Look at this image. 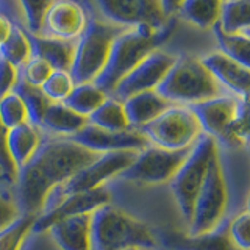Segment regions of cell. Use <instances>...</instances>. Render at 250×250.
Masks as SVG:
<instances>
[{
	"mask_svg": "<svg viewBox=\"0 0 250 250\" xmlns=\"http://www.w3.org/2000/svg\"><path fill=\"white\" fill-rule=\"evenodd\" d=\"M177 57L161 50H153L139 62V64L130 70L122 80L117 83L114 91L111 92L113 99L124 102L138 92L144 91H155L156 86L161 83V80L169 69L174 66Z\"/></svg>",
	"mask_w": 250,
	"mask_h": 250,
	"instance_id": "7c38bea8",
	"label": "cell"
},
{
	"mask_svg": "<svg viewBox=\"0 0 250 250\" xmlns=\"http://www.w3.org/2000/svg\"><path fill=\"white\" fill-rule=\"evenodd\" d=\"M155 91L170 104H183L188 106L221 96V84L200 60L178 57Z\"/></svg>",
	"mask_w": 250,
	"mask_h": 250,
	"instance_id": "277c9868",
	"label": "cell"
},
{
	"mask_svg": "<svg viewBox=\"0 0 250 250\" xmlns=\"http://www.w3.org/2000/svg\"><path fill=\"white\" fill-rule=\"evenodd\" d=\"M18 69L0 57V99L13 91L16 82H18Z\"/></svg>",
	"mask_w": 250,
	"mask_h": 250,
	"instance_id": "f35d334b",
	"label": "cell"
},
{
	"mask_svg": "<svg viewBox=\"0 0 250 250\" xmlns=\"http://www.w3.org/2000/svg\"><path fill=\"white\" fill-rule=\"evenodd\" d=\"M192 147V146H191ZM189 147V148H191ZM189 148L183 150H164L160 147H146L139 150L130 166L122 170L119 178L138 183H163L167 182L189 153Z\"/></svg>",
	"mask_w": 250,
	"mask_h": 250,
	"instance_id": "30bf717a",
	"label": "cell"
},
{
	"mask_svg": "<svg viewBox=\"0 0 250 250\" xmlns=\"http://www.w3.org/2000/svg\"><path fill=\"white\" fill-rule=\"evenodd\" d=\"M86 25L88 16L80 3L75 0H53L49 6L39 35L60 38V39H77Z\"/></svg>",
	"mask_w": 250,
	"mask_h": 250,
	"instance_id": "9a60e30c",
	"label": "cell"
},
{
	"mask_svg": "<svg viewBox=\"0 0 250 250\" xmlns=\"http://www.w3.org/2000/svg\"><path fill=\"white\" fill-rule=\"evenodd\" d=\"M249 211L239 213L236 217H233L227 225V231L231 242L239 250L250 249V238H249Z\"/></svg>",
	"mask_w": 250,
	"mask_h": 250,
	"instance_id": "8d00e7d4",
	"label": "cell"
},
{
	"mask_svg": "<svg viewBox=\"0 0 250 250\" xmlns=\"http://www.w3.org/2000/svg\"><path fill=\"white\" fill-rule=\"evenodd\" d=\"M160 2H161V8L164 14H166V18H169V16L178 11V8L182 5L183 0H160Z\"/></svg>",
	"mask_w": 250,
	"mask_h": 250,
	"instance_id": "b9f144b4",
	"label": "cell"
},
{
	"mask_svg": "<svg viewBox=\"0 0 250 250\" xmlns=\"http://www.w3.org/2000/svg\"><path fill=\"white\" fill-rule=\"evenodd\" d=\"M8 130L0 121V170L8 180H16L18 177V169H16L14 163L8 152Z\"/></svg>",
	"mask_w": 250,
	"mask_h": 250,
	"instance_id": "74e56055",
	"label": "cell"
},
{
	"mask_svg": "<svg viewBox=\"0 0 250 250\" xmlns=\"http://www.w3.org/2000/svg\"><path fill=\"white\" fill-rule=\"evenodd\" d=\"M11 30H13V22L8 19L2 11H0V44L10 36Z\"/></svg>",
	"mask_w": 250,
	"mask_h": 250,
	"instance_id": "60d3db41",
	"label": "cell"
},
{
	"mask_svg": "<svg viewBox=\"0 0 250 250\" xmlns=\"http://www.w3.org/2000/svg\"><path fill=\"white\" fill-rule=\"evenodd\" d=\"M94 153L72 139H50L41 143L33 156L18 170V209L21 214L36 216L55 186L66 182L75 172L88 166Z\"/></svg>",
	"mask_w": 250,
	"mask_h": 250,
	"instance_id": "6da1fadb",
	"label": "cell"
},
{
	"mask_svg": "<svg viewBox=\"0 0 250 250\" xmlns=\"http://www.w3.org/2000/svg\"><path fill=\"white\" fill-rule=\"evenodd\" d=\"M122 105L130 128L144 127L146 124L152 122L155 117H158L163 111H166L169 106H172L170 102L163 99L156 91L138 92L135 96L125 99Z\"/></svg>",
	"mask_w": 250,
	"mask_h": 250,
	"instance_id": "44dd1931",
	"label": "cell"
},
{
	"mask_svg": "<svg viewBox=\"0 0 250 250\" xmlns=\"http://www.w3.org/2000/svg\"><path fill=\"white\" fill-rule=\"evenodd\" d=\"M106 97V94L102 92L94 83H80L74 86V89L70 91V94L62 104L77 114L88 117L104 104Z\"/></svg>",
	"mask_w": 250,
	"mask_h": 250,
	"instance_id": "4316f807",
	"label": "cell"
},
{
	"mask_svg": "<svg viewBox=\"0 0 250 250\" xmlns=\"http://www.w3.org/2000/svg\"><path fill=\"white\" fill-rule=\"evenodd\" d=\"M214 36L221 47V53L225 57L234 60L239 64L249 67L250 64V42H249V35L244 33H224L216 22L213 27Z\"/></svg>",
	"mask_w": 250,
	"mask_h": 250,
	"instance_id": "f1b7e54d",
	"label": "cell"
},
{
	"mask_svg": "<svg viewBox=\"0 0 250 250\" xmlns=\"http://www.w3.org/2000/svg\"><path fill=\"white\" fill-rule=\"evenodd\" d=\"M138 152L133 150H124V152H108L102 153L99 158H96L88 166L82 167L78 172L67 178L66 182L55 186L53 189L47 194L42 213L53 208L57 203L69 195L88 192L92 189H97L104 185L108 178L117 177L122 170L127 169L133 160L136 158Z\"/></svg>",
	"mask_w": 250,
	"mask_h": 250,
	"instance_id": "8992f818",
	"label": "cell"
},
{
	"mask_svg": "<svg viewBox=\"0 0 250 250\" xmlns=\"http://www.w3.org/2000/svg\"><path fill=\"white\" fill-rule=\"evenodd\" d=\"M49 231L62 250H91V214L61 219L49 227Z\"/></svg>",
	"mask_w": 250,
	"mask_h": 250,
	"instance_id": "ffe728a7",
	"label": "cell"
},
{
	"mask_svg": "<svg viewBox=\"0 0 250 250\" xmlns=\"http://www.w3.org/2000/svg\"><path fill=\"white\" fill-rule=\"evenodd\" d=\"M0 57L6 60L16 69L22 67L31 58V47L25 30L13 25L10 36L0 44Z\"/></svg>",
	"mask_w": 250,
	"mask_h": 250,
	"instance_id": "f546056e",
	"label": "cell"
},
{
	"mask_svg": "<svg viewBox=\"0 0 250 250\" xmlns=\"http://www.w3.org/2000/svg\"><path fill=\"white\" fill-rule=\"evenodd\" d=\"M96 3L108 21L124 28L146 27L156 31L166 25L160 0H96Z\"/></svg>",
	"mask_w": 250,
	"mask_h": 250,
	"instance_id": "8fae6325",
	"label": "cell"
},
{
	"mask_svg": "<svg viewBox=\"0 0 250 250\" xmlns=\"http://www.w3.org/2000/svg\"><path fill=\"white\" fill-rule=\"evenodd\" d=\"M239 99L231 96H217L213 99L188 105L197 119L203 135L213 139H221L225 143V135L229 125L236 114Z\"/></svg>",
	"mask_w": 250,
	"mask_h": 250,
	"instance_id": "2e32d148",
	"label": "cell"
},
{
	"mask_svg": "<svg viewBox=\"0 0 250 250\" xmlns=\"http://www.w3.org/2000/svg\"><path fill=\"white\" fill-rule=\"evenodd\" d=\"M52 67L47 62L38 57H31L25 64L22 66V75H19L23 82H27L31 86L41 88L42 83L47 80V77L52 74Z\"/></svg>",
	"mask_w": 250,
	"mask_h": 250,
	"instance_id": "d590c367",
	"label": "cell"
},
{
	"mask_svg": "<svg viewBox=\"0 0 250 250\" xmlns=\"http://www.w3.org/2000/svg\"><path fill=\"white\" fill-rule=\"evenodd\" d=\"M217 23L224 33L249 35L250 0H224Z\"/></svg>",
	"mask_w": 250,
	"mask_h": 250,
	"instance_id": "cb8c5ba5",
	"label": "cell"
},
{
	"mask_svg": "<svg viewBox=\"0 0 250 250\" xmlns=\"http://www.w3.org/2000/svg\"><path fill=\"white\" fill-rule=\"evenodd\" d=\"M224 0H183L178 11L182 18L199 28H211L219 19Z\"/></svg>",
	"mask_w": 250,
	"mask_h": 250,
	"instance_id": "d4e9b609",
	"label": "cell"
},
{
	"mask_svg": "<svg viewBox=\"0 0 250 250\" xmlns=\"http://www.w3.org/2000/svg\"><path fill=\"white\" fill-rule=\"evenodd\" d=\"M74 80L66 70H52V74L47 77L42 83L41 91L50 102H64L66 97L74 89Z\"/></svg>",
	"mask_w": 250,
	"mask_h": 250,
	"instance_id": "d6a6232c",
	"label": "cell"
},
{
	"mask_svg": "<svg viewBox=\"0 0 250 250\" xmlns=\"http://www.w3.org/2000/svg\"><path fill=\"white\" fill-rule=\"evenodd\" d=\"M200 62L214 80L230 89L238 99H247L250 86V69L239 64L234 60L225 57L221 52L209 53Z\"/></svg>",
	"mask_w": 250,
	"mask_h": 250,
	"instance_id": "e0dca14e",
	"label": "cell"
},
{
	"mask_svg": "<svg viewBox=\"0 0 250 250\" xmlns=\"http://www.w3.org/2000/svg\"><path fill=\"white\" fill-rule=\"evenodd\" d=\"M21 10L25 16L27 31L33 35H39L42 27L44 16L49 10V6L53 3V0H18Z\"/></svg>",
	"mask_w": 250,
	"mask_h": 250,
	"instance_id": "e575fe53",
	"label": "cell"
},
{
	"mask_svg": "<svg viewBox=\"0 0 250 250\" xmlns=\"http://www.w3.org/2000/svg\"><path fill=\"white\" fill-rule=\"evenodd\" d=\"M27 33V38L31 47V57L44 60L53 70H66L69 72L72 66L74 52L77 39H60L42 35Z\"/></svg>",
	"mask_w": 250,
	"mask_h": 250,
	"instance_id": "d6986e66",
	"label": "cell"
},
{
	"mask_svg": "<svg viewBox=\"0 0 250 250\" xmlns=\"http://www.w3.org/2000/svg\"><path fill=\"white\" fill-rule=\"evenodd\" d=\"M13 92L18 94L21 100L23 102V105H25L28 114V124H31L33 127H39L45 109L49 108L52 102L45 97V94L41 91V88L28 84L21 77H18V82L14 84Z\"/></svg>",
	"mask_w": 250,
	"mask_h": 250,
	"instance_id": "83f0119b",
	"label": "cell"
},
{
	"mask_svg": "<svg viewBox=\"0 0 250 250\" xmlns=\"http://www.w3.org/2000/svg\"><path fill=\"white\" fill-rule=\"evenodd\" d=\"M249 139V108L247 99H239L236 114L229 125L225 135V143L233 146L246 144Z\"/></svg>",
	"mask_w": 250,
	"mask_h": 250,
	"instance_id": "836d02e7",
	"label": "cell"
},
{
	"mask_svg": "<svg viewBox=\"0 0 250 250\" xmlns=\"http://www.w3.org/2000/svg\"><path fill=\"white\" fill-rule=\"evenodd\" d=\"M86 124H88V117L77 114L62 102H52L49 108L45 109L39 127H42L47 131L70 138L80 131Z\"/></svg>",
	"mask_w": 250,
	"mask_h": 250,
	"instance_id": "7402d4cb",
	"label": "cell"
},
{
	"mask_svg": "<svg viewBox=\"0 0 250 250\" xmlns=\"http://www.w3.org/2000/svg\"><path fill=\"white\" fill-rule=\"evenodd\" d=\"M108 202H109V194L104 186L88 192L69 195V197L62 199L49 211H44L39 217L36 216L33 227H31V231L35 233L47 231L52 224L61 221V219L80 216V214H91L97 208L106 205Z\"/></svg>",
	"mask_w": 250,
	"mask_h": 250,
	"instance_id": "5bb4252c",
	"label": "cell"
},
{
	"mask_svg": "<svg viewBox=\"0 0 250 250\" xmlns=\"http://www.w3.org/2000/svg\"><path fill=\"white\" fill-rule=\"evenodd\" d=\"M39 144L41 141H39L38 131L28 122L8 131V152H10L16 169L19 170L33 156Z\"/></svg>",
	"mask_w": 250,
	"mask_h": 250,
	"instance_id": "603a6c76",
	"label": "cell"
},
{
	"mask_svg": "<svg viewBox=\"0 0 250 250\" xmlns=\"http://www.w3.org/2000/svg\"><path fill=\"white\" fill-rule=\"evenodd\" d=\"M161 242L167 250H239L231 242L227 227L219 225L200 234L166 231L161 234Z\"/></svg>",
	"mask_w": 250,
	"mask_h": 250,
	"instance_id": "ac0fdd59",
	"label": "cell"
},
{
	"mask_svg": "<svg viewBox=\"0 0 250 250\" xmlns=\"http://www.w3.org/2000/svg\"><path fill=\"white\" fill-rule=\"evenodd\" d=\"M214 153H217L216 139L202 133L189 148V153L182 163V166L170 178V189L174 192L180 211L188 222L191 219L194 202L203 178H205L208 164Z\"/></svg>",
	"mask_w": 250,
	"mask_h": 250,
	"instance_id": "52a82bcc",
	"label": "cell"
},
{
	"mask_svg": "<svg viewBox=\"0 0 250 250\" xmlns=\"http://www.w3.org/2000/svg\"><path fill=\"white\" fill-rule=\"evenodd\" d=\"M88 124L102 130H108V131L130 130L122 102L116 100L113 97H106L104 104H102L96 111H92L88 116Z\"/></svg>",
	"mask_w": 250,
	"mask_h": 250,
	"instance_id": "484cf974",
	"label": "cell"
},
{
	"mask_svg": "<svg viewBox=\"0 0 250 250\" xmlns=\"http://www.w3.org/2000/svg\"><path fill=\"white\" fill-rule=\"evenodd\" d=\"M155 244V236L146 224L109 203L91 213V250L150 249Z\"/></svg>",
	"mask_w": 250,
	"mask_h": 250,
	"instance_id": "3957f363",
	"label": "cell"
},
{
	"mask_svg": "<svg viewBox=\"0 0 250 250\" xmlns=\"http://www.w3.org/2000/svg\"><path fill=\"white\" fill-rule=\"evenodd\" d=\"M18 216H19L18 207L10 200H6L3 195H0V230L5 229L6 225H10Z\"/></svg>",
	"mask_w": 250,
	"mask_h": 250,
	"instance_id": "ab89813d",
	"label": "cell"
},
{
	"mask_svg": "<svg viewBox=\"0 0 250 250\" xmlns=\"http://www.w3.org/2000/svg\"><path fill=\"white\" fill-rule=\"evenodd\" d=\"M125 250H144V249H136V247H131V249H125Z\"/></svg>",
	"mask_w": 250,
	"mask_h": 250,
	"instance_id": "7bdbcfd3",
	"label": "cell"
},
{
	"mask_svg": "<svg viewBox=\"0 0 250 250\" xmlns=\"http://www.w3.org/2000/svg\"><path fill=\"white\" fill-rule=\"evenodd\" d=\"M124 30L127 28L102 23L94 19L88 21L84 31L77 38L72 66L69 70L75 84L92 83L96 80L106 64L114 38Z\"/></svg>",
	"mask_w": 250,
	"mask_h": 250,
	"instance_id": "5b68a950",
	"label": "cell"
},
{
	"mask_svg": "<svg viewBox=\"0 0 250 250\" xmlns=\"http://www.w3.org/2000/svg\"><path fill=\"white\" fill-rule=\"evenodd\" d=\"M35 217L33 214H19L10 225L0 230V250H19L28 231H31Z\"/></svg>",
	"mask_w": 250,
	"mask_h": 250,
	"instance_id": "4dcf8cb0",
	"label": "cell"
},
{
	"mask_svg": "<svg viewBox=\"0 0 250 250\" xmlns=\"http://www.w3.org/2000/svg\"><path fill=\"white\" fill-rule=\"evenodd\" d=\"M0 121L8 130L28 122L25 105L18 94L13 91L0 99Z\"/></svg>",
	"mask_w": 250,
	"mask_h": 250,
	"instance_id": "1f68e13d",
	"label": "cell"
},
{
	"mask_svg": "<svg viewBox=\"0 0 250 250\" xmlns=\"http://www.w3.org/2000/svg\"><path fill=\"white\" fill-rule=\"evenodd\" d=\"M227 208V185L222 174L219 152L211 158L205 178L194 202L189 219V234L214 230L221 224Z\"/></svg>",
	"mask_w": 250,
	"mask_h": 250,
	"instance_id": "9c48e42d",
	"label": "cell"
},
{
	"mask_svg": "<svg viewBox=\"0 0 250 250\" xmlns=\"http://www.w3.org/2000/svg\"><path fill=\"white\" fill-rule=\"evenodd\" d=\"M69 139H72L74 143L99 155L124 150L139 152L148 147V141L139 130L108 131L94 127L91 124H86L80 131L75 133Z\"/></svg>",
	"mask_w": 250,
	"mask_h": 250,
	"instance_id": "4fadbf2b",
	"label": "cell"
},
{
	"mask_svg": "<svg viewBox=\"0 0 250 250\" xmlns=\"http://www.w3.org/2000/svg\"><path fill=\"white\" fill-rule=\"evenodd\" d=\"M138 130L148 143L164 150L189 148L202 135L200 125L188 106H169L152 122Z\"/></svg>",
	"mask_w": 250,
	"mask_h": 250,
	"instance_id": "ba28073f",
	"label": "cell"
},
{
	"mask_svg": "<svg viewBox=\"0 0 250 250\" xmlns=\"http://www.w3.org/2000/svg\"><path fill=\"white\" fill-rule=\"evenodd\" d=\"M174 27L175 25L172 22L169 28H166V25H164L161 30L156 31L146 27L124 30L121 35L114 38L111 49H109L106 64L92 83L102 92H105L106 96L111 94L117 83L130 70L135 69L163 41H166Z\"/></svg>",
	"mask_w": 250,
	"mask_h": 250,
	"instance_id": "7a4b0ae2",
	"label": "cell"
}]
</instances>
